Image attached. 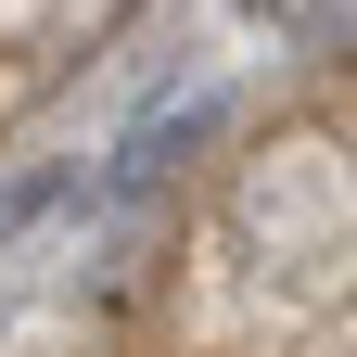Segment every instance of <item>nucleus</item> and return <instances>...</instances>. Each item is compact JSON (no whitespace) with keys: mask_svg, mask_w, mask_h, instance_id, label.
Listing matches in <instances>:
<instances>
[{"mask_svg":"<svg viewBox=\"0 0 357 357\" xmlns=\"http://www.w3.org/2000/svg\"><path fill=\"white\" fill-rule=\"evenodd\" d=\"M243 13H281V0H243Z\"/></svg>","mask_w":357,"mask_h":357,"instance_id":"f257e3e1","label":"nucleus"}]
</instances>
